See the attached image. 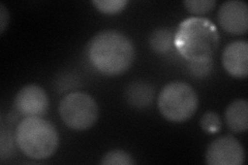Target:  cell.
Listing matches in <instances>:
<instances>
[{
	"label": "cell",
	"mask_w": 248,
	"mask_h": 165,
	"mask_svg": "<svg viewBox=\"0 0 248 165\" xmlns=\"http://www.w3.org/2000/svg\"><path fill=\"white\" fill-rule=\"evenodd\" d=\"M174 45L188 62L211 60L219 45V34L209 20L190 18L182 22L178 28Z\"/></svg>",
	"instance_id": "obj_2"
},
{
	"label": "cell",
	"mask_w": 248,
	"mask_h": 165,
	"mask_svg": "<svg viewBox=\"0 0 248 165\" xmlns=\"http://www.w3.org/2000/svg\"><path fill=\"white\" fill-rule=\"evenodd\" d=\"M127 104L135 108L143 109L148 107L154 99V89L146 82L130 83L124 92Z\"/></svg>",
	"instance_id": "obj_10"
},
{
	"label": "cell",
	"mask_w": 248,
	"mask_h": 165,
	"mask_svg": "<svg viewBox=\"0 0 248 165\" xmlns=\"http://www.w3.org/2000/svg\"><path fill=\"white\" fill-rule=\"evenodd\" d=\"M218 22L226 32L234 35H242L248 29V6L241 0H229L223 2L218 14Z\"/></svg>",
	"instance_id": "obj_8"
},
{
	"label": "cell",
	"mask_w": 248,
	"mask_h": 165,
	"mask_svg": "<svg viewBox=\"0 0 248 165\" xmlns=\"http://www.w3.org/2000/svg\"><path fill=\"white\" fill-rule=\"evenodd\" d=\"M49 97L37 85H27L20 89L14 100V106L24 117H43L49 109Z\"/></svg>",
	"instance_id": "obj_7"
},
{
	"label": "cell",
	"mask_w": 248,
	"mask_h": 165,
	"mask_svg": "<svg viewBox=\"0 0 248 165\" xmlns=\"http://www.w3.org/2000/svg\"><path fill=\"white\" fill-rule=\"evenodd\" d=\"M205 160L209 165H242L245 161V152L237 138L223 135L208 146Z\"/></svg>",
	"instance_id": "obj_6"
},
{
	"label": "cell",
	"mask_w": 248,
	"mask_h": 165,
	"mask_svg": "<svg viewBox=\"0 0 248 165\" xmlns=\"http://www.w3.org/2000/svg\"><path fill=\"white\" fill-rule=\"evenodd\" d=\"M224 119L231 131L243 133L248 128V104L245 99L232 101L226 109Z\"/></svg>",
	"instance_id": "obj_11"
},
{
	"label": "cell",
	"mask_w": 248,
	"mask_h": 165,
	"mask_svg": "<svg viewBox=\"0 0 248 165\" xmlns=\"http://www.w3.org/2000/svg\"><path fill=\"white\" fill-rule=\"evenodd\" d=\"M157 106L166 120L182 123L196 114L199 107V97L190 85L176 81L169 83L161 89Z\"/></svg>",
	"instance_id": "obj_4"
},
{
	"label": "cell",
	"mask_w": 248,
	"mask_h": 165,
	"mask_svg": "<svg viewBox=\"0 0 248 165\" xmlns=\"http://www.w3.org/2000/svg\"><path fill=\"white\" fill-rule=\"evenodd\" d=\"M221 62L227 73L236 78H246L248 75V43L235 41L223 50Z\"/></svg>",
	"instance_id": "obj_9"
},
{
	"label": "cell",
	"mask_w": 248,
	"mask_h": 165,
	"mask_svg": "<svg viewBox=\"0 0 248 165\" xmlns=\"http://www.w3.org/2000/svg\"><path fill=\"white\" fill-rule=\"evenodd\" d=\"M201 128L208 135H215L221 129V119L214 112H207L201 118L200 121Z\"/></svg>",
	"instance_id": "obj_16"
},
{
	"label": "cell",
	"mask_w": 248,
	"mask_h": 165,
	"mask_svg": "<svg viewBox=\"0 0 248 165\" xmlns=\"http://www.w3.org/2000/svg\"><path fill=\"white\" fill-rule=\"evenodd\" d=\"M19 150L33 160L52 157L59 146V135L54 125L42 117H25L15 131Z\"/></svg>",
	"instance_id": "obj_3"
},
{
	"label": "cell",
	"mask_w": 248,
	"mask_h": 165,
	"mask_svg": "<svg viewBox=\"0 0 248 165\" xmlns=\"http://www.w3.org/2000/svg\"><path fill=\"white\" fill-rule=\"evenodd\" d=\"M86 56L97 73L107 76L120 75L131 66L136 57L135 45L118 30H103L87 44Z\"/></svg>",
	"instance_id": "obj_1"
},
{
	"label": "cell",
	"mask_w": 248,
	"mask_h": 165,
	"mask_svg": "<svg viewBox=\"0 0 248 165\" xmlns=\"http://www.w3.org/2000/svg\"><path fill=\"white\" fill-rule=\"evenodd\" d=\"M174 37L175 35L170 29L159 28L150 34L149 45L155 53L165 54L174 45Z\"/></svg>",
	"instance_id": "obj_12"
},
{
	"label": "cell",
	"mask_w": 248,
	"mask_h": 165,
	"mask_svg": "<svg viewBox=\"0 0 248 165\" xmlns=\"http://www.w3.org/2000/svg\"><path fill=\"white\" fill-rule=\"evenodd\" d=\"M10 21V13L7 11L3 3L0 4V33H3L6 26L9 25Z\"/></svg>",
	"instance_id": "obj_19"
},
{
	"label": "cell",
	"mask_w": 248,
	"mask_h": 165,
	"mask_svg": "<svg viewBox=\"0 0 248 165\" xmlns=\"http://www.w3.org/2000/svg\"><path fill=\"white\" fill-rule=\"evenodd\" d=\"M102 165H133L136 163L133 156L123 150L107 152L99 162Z\"/></svg>",
	"instance_id": "obj_14"
},
{
	"label": "cell",
	"mask_w": 248,
	"mask_h": 165,
	"mask_svg": "<svg viewBox=\"0 0 248 165\" xmlns=\"http://www.w3.org/2000/svg\"><path fill=\"white\" fill-rule=\"evenodd\" d=\"M128 1L126 0H94L92 4L95 9L105 15H116L125 9Z\"/></svg>",
	"instance_id": "obj_15"
},
{
	"label": "cell",
	"mask_w": 248,
	"mask_h": 165,
	"mask_svg": "<svg viewBox=\"0 0 248 165\" xmlns=\"http://www.w3.org/2000/svg\"><path fill=\"white\" fill-rule=\"evenodd\" d=\"M59 116L68 128L84 131L94 126L99 116V108L89 94L72 92L62 98L59 105Z\"/></svg>",
	"instance_id": "obj_5"
},
{
	"label": "cell",
	"mask_w": 248,
	"mask_h": 165,
	"mask_svg": "<svg viewBox=\"0 0 248 165\" xmlns=\"http://www.w3.org/2000/svg\"><path fill=\"white\" fill-rule=\"evenodd\" d=\"M213 66V59L202 62H189L190 73L197 77H206L210 75Z\"/></svg>",
	"instance_id": "obj_18"
},
{
	"label": "cell",
	"mask_w": 248,
	"mask_h": 165,
	"mask_svg": "<svg viewBox=\"0 0 248 165\" xmlns=\"http://www.w3.org/2000/svg\"><path fill=\"white\" fill-rule=\"evenodd\" d=\"M183 4L190 14L205 15L214 9L216 1L215 0H186Z\"/></svg>",
	"instance_id": "obj_17"
},
{
	"label": "cell",
	"mask_w": 248,
	"mask_h": 165,
	"mask_svg": "<svg viewBox=\"0 0 248 165\" xmlns=\"http://www.w3.org/2000/svg\"><path fill=\"white\" fill-rule=\"evenodd\" d=\"M16 137L15 135L7 128L4 124H1L0 128V160L4 162L5 160H10L16 152Z\"/></svg>",
	"instance_id": "obj_13"
}]
</instances>
